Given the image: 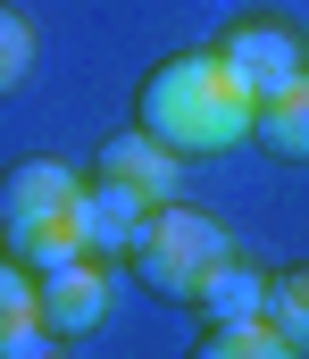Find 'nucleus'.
I'll return each instance as SVG.
<instances>
[{"instance_id":"4468645a","label":"nucleus","mask_w":309,"mask_h":359,"mask_svg":"<svg viewBox=\"0 0 309 359\" xmlns=\"http://www.w3.org/2000/svg\"><path fill=\"white\" fill-rule=\"evenodd\" d=\"M8 359H59V334L42 326V334H25V343H17V351H8Z\"/></svg>"},{"instance_id":"423d86ee","label":"nucleus","mask_w":309,"mask_h":359,"mask_svg":"<svg viewBox=\"0 0 309 359\" xmlns=\"http://www.w3.org/2000/svg\"><path fill=\"white\" fill-rule=\"evenodd\" d=\"M176 151L159 142V134H142V126H125V134H109L101 151H92V176L125 184V192H142V201H176Z\"/></svg>"},{"instance_id":"6e6552de","label":"nucleus","mask_w":309,"mask_h":359,"mask_svg":"<svg viewBox=\"0 0 309 359\" xmlns=\"http://www.w3.org/2000/svg\"><path fill=\"white\" fill-rule=\"evenodd\" d=\"M193 309H201V326H259V318H268V276L251 268V259H226V268L201 284Z\"/></svg>"},{"instance_id":"f8f14e48","label":"nucleus","mask_w":309,"mask_h":359,"mask_svg":"<svg viewBox=\"0 0 309 359\" xmlns=\"http://www.w3.org/2000/svg\"><path fill=\"white\" fill-rule=\"evenodd\" d=\"M193 359H301V351H293V343L259 318V326H201Z\"/></svg>"},{"instance_id":"7ed1b4c3","label":"nucleus","mask_w":309,"mask_h":359,"mask_svg":"<svg viewBox=\"0 0 309 359\" xmlns=\"http://www.w3.org/2000/svg\"><path fill=\"white\" fill-rule=\"evenodd\" d=\"M226 259H234V234H226L209 209L159 201V209L142 217V234H134V259H125V268L142 276L159 301H184V309H193V301H201V284L226 268Z\"/></svg>"},{"instance_id":"ddd939ff","label":"nucleus","mask_w":309,"mask_h":359,"mask_svg":"<svg viewBox=\"0 0 309 359\" xmlns=\"http://www.w3.org/2000/svg\"><path fill=\"white\" fill-rule=\"evenodd\" d=\"M34 76V25H25V8H8L0 0V100Z\"/></svg>"},{"instance_id":"f03ea898","label":"nucleus","mask_w":309,"mask_h":359,"mask_svg":"<svg viewBox=\"0 0 309 359\" xmlns=\"http://www.w3.org/2000/svg\"><path fill=\"white\" fill-rule=\"evenodd\" d=\"M84 192H92V176H84L76 159H50V151L17 159V168L0 176V234H8V259L34 268V276L84 259Z\"/></svg>"},{"instance_id":"39448f33","label":"nucleus","mask_w":309,"mask_h":359,"mask_svg":"<svg viewBox=\"0 0 309 359\" xmlns=\"http://www.w3.org/2000/svg\"><path fill=\"white\" fill-rule=\"evenodd\" d=\"M42 284V326L59 334V343H76V334H101L109 326V259H67V268L34 276Z\"/></svg>"},{"instance_id":"9b49d317","label":"nucleus","mask_w":309,"mask_h":359,"mask_svg":"<svg viewBox=\"0 0 309 359\" xmlns=\"http://www.w3.org/2000/svg\"><path fill=\"white\" fill-rule=\"evenodd\" d=\"M268 326H276L293 351H309V259L268 276Z\"/></svg>"},{"instance_id":"2eb2a0df","label":"nucleus","mask_w":309,"mask_h":359,"mask_svg":"<svg viewBox=\"0 0 309 359\" xmlns=\"http://www.w3.org/2000/svg\"><path fill=\"white\" fill-rule=\"evenodd\" d=\"M0 251H8V234H0Z\"/></svg>"},{"instance_id":"1a4fd4ad","label":"nucleus","mask_w":309,"mask_h":359,"mask_svg":"<svg viewBox=\"0 0 309 359\" xmlns=\"http://www.w3.org/2000/svg\"><path fill=\"white\" fill-rule=\"evenodd\" d=\"M251 142H259L268 159H309V76H293L284 92H268V100H259Z\"/></svg>"},{"instance_id":"9d476101","label":"nucleus","mask_w":309,"mask_h":359,"mask_svg":"<svg viewBox=\"0 0 309 359\" xmlns=\"http://www.w3.org/2000/svg\"><path fill=\"white\" fill-rule=\"evenodd\" d=\"M25 334H42V284H34V268H17L0 251V359L17 351Z\"/></svg>"},{"instance_id":"f257e3e1","label":"nucleus","mask_w":309,"mask_h":359,"mask_svg":"<svg viewBox=\"0 0 309 359\" xmlns=\"http://www.w3.org/2000/svg\"><path fill=\"white\" fill-rule=\"evenodd\" d=\"M134 126L159 134L176 159H217V151L251 142L259 92L226 67L217 42H209V50H176V59H159V67L134 84Z\"/></svg>"},{"instance_id":"20e7f679","label":"nucleus","mask_w":309,"mask_h":359,"mask_svg":"<svg viewBox=\"0 0 309 359\" xmlns=\"http://www.w3.org/2000/svg\"><path fill=\"white\" fill-rule=\"evenodd\" d=\"M217 50H226V67L259 92V100H268V92H284L293 76H309V34L293 25V17H276V8L234 17V25L217 34Z\"/></svg>"},{"instance_id":"0eeeda50","label":"nucleus","mask_w":309,"mask_h":359,"mask_svg":"<svg viewBox=\"0 0 309 359\" xmlns=\"http://www.w3.org/2000/svg\"><path fill=\"white\" fill-rule=\"evenodd\" d=\"M151 209H159V201L92 176V192H84V251H92V259H134V234H142Z\"/></svg>"}]
</instances>
